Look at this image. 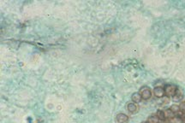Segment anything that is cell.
Wrapping results in <instances>:
<instances>
[{"label":"cell","instance_id":"cell-1","mask_svg":"<svg viewBox=\"0 0 185 123\" xmlns=\"http://www.w3.org/2000/svg\"><path fill=\"white\" fill-rule=\"evenodd\" d=\"M140 95L141 96L142 99L144 100H147L149 99L151 97H152V92H151V89L147 86H144V87H141L140 90Z\"/></svg>","mask_w":185,"mask_h":123},{"label":"cell","instance_id":"cell-2","mask_svg":"<svg viewBox=\"0 0 185 123\" xmlns=\"http://www.w3.org/2000/svg\"><path fill=\"white\" fill-rule=\"evenodd\" d=\"M164 89H165L166 96L168 97H173L177 91V88L173 85H167V86H166V87Z\"/></svg>","mask_w":185,"mask_h":123},{"label":"cell","instance_id":"cell-3","mask_svg":"<svg viewBox=\"0 0 185 123\" xmlns=\"http://www.w3.org/2000/svg\"><path fill=\"white\" fill-rule=\"evenodd\" d=\"M154 93L155 95V97H165L166 93H165V89L161 86H158V87H155L154 89Z\"/></svg>","mask_w":185,"mask_h":123},{"label":"cell","instance_id":"cell-4","mask_svg":"<svg viewBox=\"0 0 185 123\" xmlns=\"http://www.w3.org/2000/svg\"><path fill=\"white\" fill-rule=\"evenodd\" d=\"M128 121H129V117L128 115L124 114H118L116 116V122L118 123H126Z\"/></svg>","mask_w":185,"mask_h":123},{"label":"cell","instance_id":"cell-5","mask_svg":"<svg viewBox=\"0 0 185 123\" xmlns=\"http://www.w3.org/2000/svg\"><path fill=\"white\" fill-rule=\"evenodd\" d=\"M127 109L131 114H135L138 111V106L135 103H129L128 105H127Z\"/></svg>","mask_w":185,"mask_h":123},{"label":"cell","instance_id":"cell-6","mask_svg":"<svg viewBox=\"0 0 185 123\" xmlns=\"http://www.w3.org/2000/svg\"><path fill=\"white\" fill-rule=\"evenodd\" d=\"M131 99H132V101H133V103H135V104H139L141 100H142V97H141V96L140 95V93H137V92H136V93H134L133 95H132V97H131Z\"/></svg>","mask_w":185,"mask_h":123},{"label":"cell","instance_id":"cell-7","mask_svg":"<svg viewBox=\"0 0 185 123\" xmlns=\"http://www.w3.org/2000/svg\"><path fill=\"white\" fill-rule=\"evenodd\" d=\"M159 119L158 118V116L155 114H153L152 115H150L147 120V123H159Z\"/></svg>","mask_w":185,"mask_h":123},{"label":"cell","instance_id":"cell-8","mask_svg":"<svg viewBox=\"0 0 185 123\" xmlns=\"http://www.w3.org/2000/svg\"><path fill=\"white\" fill-rule=\"evenodd\" d=\"M141 123H147V121H146V122H141Z\"/></svg>","mask_w":185,"mask_h":123}]
</instances>
